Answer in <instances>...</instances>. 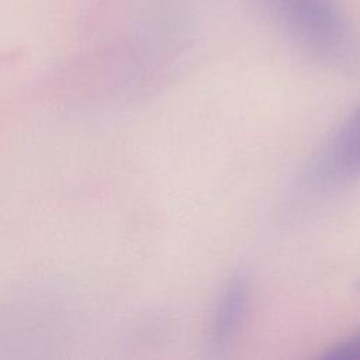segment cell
<instances>
[{
	"instance_id": "obj_4",
	"label": "cell",
	"mask_w": 360,
	"mask_h": 360,
	"mask_svg": "<svg viewBox=\"0 0 360 360\" xmlns=\"http://www.w3.org/2000/svg\"><path fill=\"white\" fill-rule=\"evenodd\" d=\"M326 357H360V333L328 349Z\"/></svg>"
},
{
	"instance_id": "obj_2",
	"label": "cell",
	"mask_w": 360,
	"mask_h": 360,
	"mask_svg": "<svg viewBox=\"0 0 360 360\" xmlns=\"http://www.w3.org/2000/svg\"><path fill=\"white\" fill-rule=\"evenodd\" d=\"M311 172L323 184L360 177V107L330 136L315 158Z\"/></svg>"
},
{
	"instance_id": "obj_1",
	"label": "cell",
	"mask_w": 360,
	"mask_h": 360,
	"mask_svg": "<svg viewBox=\"0 0 360 360\" xmlns=\"http://www.w3.org/2000/svg\"><path fill=\"white\" fill-rule=\"evenodd\" d=\"M260 1L290 37L314 51H336L345 39V21L335 0Z\"/></svg>"
},
{
	"instance_id": "obj_3",
	"label": "cell",
	"mask_w": 360,
	"mask_h": 360,
	"mask_svg": "<svg viewBox=\"0 0 360 360\" xmlns=\"http://www.w3.org/2000/svg\"><path fill=\"white\" fill-rule=\"evenodd\" d=\"M249 285L245 274H235L226 284L214 314V335L218 340L235 336L245 321Z\"/></svg>"
}]
</instances>
